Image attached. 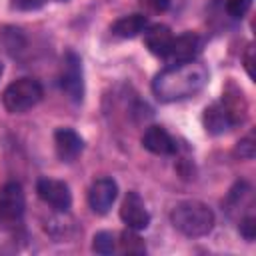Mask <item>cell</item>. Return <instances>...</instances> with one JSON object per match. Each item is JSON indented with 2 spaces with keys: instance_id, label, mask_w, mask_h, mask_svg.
Instances as JSON below:
<instances>
[{
  "instance_id": "cell-18",
  "label": "cell",
  "mask_w": 256,
  "mask_h": 256,
  "mask_svg": "<svg viewBox=\"0 0 256 256\" xmlns=\"http://www.w3.org/2000/svg\"><path fill=\"white\" fill-rule=\"evenodd\" d=\"M240 234H242L246 240H254V236H256V218H254V216H248V218L242 220V224H240Z\"/></svg>"
},
{
  "instance_id": "cell-9",
  "label": "cell",
  "mask_w": 256,
  "mask_h": 256,
  "mask_svg": "<svg viewBox=\"0 0 256 256\" xmlns=\"http://www.w3.org/2000/svg\"><path fill=\"white\" fill-rule=\"evenodd\" d=\"M118 196V186L112 178H98L92 186H90V192H88V202H90V208L96 212V214H106L114 200Z\"/></svg>"
},
{
  "instance_id": "cell-14",
  "label": "cell",
  "mask_w": 256,
  "mask_h": 256,
  "mask_svg": "<svg viewBox=\"0 0 256 256\" xmlns=\"http://www.w3.org/2000/svg\"><path fill=\"white\" fill-rule=\"evenodd\" d=\"M146 26H148V20L144 14H128L118 18L112 24V34L118 38H134L140 32H144Z\"/></svg>"
},
{
  "instance_id": "cell-22",
  "label": "cell",
  "mask_w": 256,
  "mask_h": 256,
  "mask_svg": "<svg viewBox=\"0 0 256 256\" xmlns=\"http://www.w3.org/2000/svg\"><path fill=\"white\" fill-rule=\"evenodd\" d=\"M154 10H166L170 6V0H146Z\"/></svg>"
},
{
  "instance_id": "cell-19",
  "label": "cell",
  "mask_w": 256,
  "mask_h": 256,
  "mask_svg": "<svg viewBox=\"0 0 256 256\" xmlns=\"http://www.w3.org/2000/svg\"><path fill=\"white\" fill-rule=\"evenodd\" d=\"M238 154L242 158H252L254 156V138L252 136H248V138L238 142Z\"/></svg>"
},
{
  "instance_id": "cell-15",
  "label": "cell",
  "mask_w": 256,
  "mask_h": 256,
  "mask_svg": "<svg viewBox=\"0 0 256 256\" xmlns=\"http://www.w3.org/2000/svg\"><path fill=\"white\" fill-rule=\"evenodd\" d=\"M116 248V238L112 232H98L92 238V250L96 254H112Z\"/></svg>"
},
{
  "instance_id": "cell-17",
  "label": "cell",
  "mask_w": 256,
  "mask_h": 256,
  "mask_svg": "<svg viewBox=\"0 0 256 256\" xmlns=\"http://www.w3.org/2000/svg\"><path fill=\"white\" fill-rule=\"evenodd\" d=\"M250 6H252V0H228L226 10L232 18H242Z\"/></svg>"
},
{
  "instance_id": "cell-5",
  "label": "cell",
  "mask_w": 256,
  "mask_h": 256,
  "mask_svg": "<svg viewBox=\"0 0 256 256\" xmlns=\"http://www.w3.org/2000/svg\"><path fill=\"white\" fill-rule=\"evenodd\" d=\"M238 120H242V118L236 114V106L226 104V102H216V104L208 106L202 116L204 128L210 134H222V132L230 130Z\"/></svg>"
},
{
  "instance_id": "cell-23",
  "label": "cell",
  "mask_w": 256,
  "mask_h": 256,
  "mask_svg": "<svg viewBox=\"0 0 256 256\" xmlns=\"http://www.w3.org/2000/svg\"><path fill=\"white\" fill-rule=\"evenodd\" d=\"M0 76H2V64H0Z\"/></svg>"
},
{
  "instance_id": "cell-12",
  "label": "cell",
  "mask_w": 256,
  "mask_h": 256,
  "mask_svg": "<svg viewBox=\"0 0 256 256\" xmlns=\"http://www.w3.org/2000/svg\"><path fill=\"white\" fill-rule=\"evenodd\" d=\"M198 52H200V38L194 32H184L172 40L166 58H172L174 62H186V60H194Z\"/></svg>"
},
{
  "instance_id": "cell-1",
  "label": "cell",
  "mask_w": 256,
  "mask_h": 256,
  "mask_svg": "<svg viewBox=\"0 0 256 256\" xmlns=\"http://www.w3.org/2000/svg\"><path fill=\"white\" fill-rule=\"evenodd\" d=\"M208 82V70L204 64L196 60L174 62L156 74L152 82V90L158 100L174 102L184 100L200 92Z\"/></svg>"
},
{
  "instance_id": "cell-8",
  "label": "cell",
  "mask_w": 256,
  "mask_h": 256,
  "mask_svg": "<svg viewBox=\"0 0 256 256\" xmlns=\"http://www.w3.org/2000/svg\"><path fill=\"white\" fill-rule=\"evenodd\" d=\"M120 218L132 230H144L150 224V214L138 192H128L124 196L120 206Z\"/></svg>"
},
{
  "instance_id": "cell-13",
  "label": "cell",
  "mask_w": 256,
  "mask_h": 256,
  "mask_svg": "<svg viewBox=\"0 0 256 256\" xmlns=\"http://www.w3.org/2000/svg\"><path fill=\"white\" fill-rule=\"evenodd\" d=\"M172 32L168 26H162V24H156V26H150L148 30H144V42L148 46V50L154 54V56H160V58H166L168 52H170V46H172Z\"/></svg>"
},
{
  "instance_id": "cell-3",
  "label": "cell",
  "mask_w": 256,
  "mask_h": 256,
  "mask_svg": "<svg viewBox=\"0 0 256 256\" xmlns=\"http://www.w3.org/2000/svg\"><path fill=\"white\" fill-rule=\"evenodd\" d=\"M40 100H42V86L34 78H18L12 84H8V88L2 94L4 108L12 114L26 112L32 106H36Z\"/></svg>"
},
{
  "instance_id": "cell-11",
  "label": "cell",
  "mask_w": 256,
  "mask_h": 256,
  "mask_svg": "<svg viewBox=\"0 0 256 256\" xmlns=\"http://www.w3.org/2000/svg\"><path fill=\"white\" fill-rule=\"evenodd\" d=\"M142 146L158 156H168L176 152V140L162 128V126H150L146 128L142 136Z\"/></svg>"
},
{
  "instance_id": "cell-20",
  "label": "cell",
  "mask_w": 256,
  "mask_h": 256,
  "mask_svg": "<svg viewBox=\"0 0 256 256\" xmlns=\"http://www.w3.org/2000/svg\"><path fill=\"white\" fill-rule=\"evenodd\" d=\"M46 0H12V6L18 10H38L40 6H44Z\"/></svg>"
},
{
  "instance_id": "cell-16",
  "label": "cell",
  "mask_w": 256,
  "mask_h": 256,
  "mask_svg": "<svg viewBox=\"0 0 256 256\" xmlns=\"http://www.w3.org/2000/svg\"><path fill=\"white\" fill-rule=\"evenodd\" d=\"M120 238H122V240H120L122 252H128V254H144V252H146V246H144L142 238H140L138 234H134L132 228L126 230V232H122Z\"/></svg>"
},
{
  "instance_id": "cell-2",
  "label": "cell",
  "mask_w": 256,
  "mask_h": 256,
  "mask_svg": "<svg viewBox=\"0 0 256 256\" xmlns=\"http://www.w3.org/2000/svg\"><path fill=\"white\" fill-rule=\"evenodd\" d=\"M170 218H172L174 228L190 238L204 236L214 226V212L210 210V206H206L204 202H198V200L180 202L172 210Z\"/></svg>"
},
{
  "instance_id": "cell-7",
  "label": "cell",
  "mask_w": 256,
  "mask_h": 256,
  "mask_svg": "<svg viewBox=\"0 0 256 256\" xmlns=\"http://www.w3.org/2000/svg\"><path fill=\"white\" fill-rule=\"evenodd\" d=\"M36 192L38 196L48 204L52 206L54 210L58 212H66L72 204V196H70V190L68 186L62 182V180H54V178H40L38 184H36Z\"/></svg>"
},
{
  "instance_id": "cell-21",
  "label": "cell",
  "mask_w": 256,
  "mask_h": 256,
  "mask_svg": "<svg viewBox=\"0 0 256 256\" xmlns=\"http://www.w3.org/2000/svg\"><path fill=\"white\" fill-rule=\"evenodd\" d=\"M252 54H254V46H248V50H246V54H244V66H246V72H248V76L250 78H254V58H252Z\"/></svg>"
},
{
  "instance_id": "cell-10",
  "label": "cell",
  "mask_w": 256,
  "mask_h": 256,
  "mask_svg": "<svg viewBox=\"0 0 256 256\" xmlns=\"http://www.w3.org/2000/svg\"><path fill=\"white\" fill-rule=\"evenodd\" d=\"M54 146H56V154L60 160L64 162H72L84 148L82 138L78 136L76 130L72 128H58L54 132Z\"/></svg>"
},
{
  "instance_id": "cell-6",
  "label": "cell",
  "mask_w": 256,
  "mask_h": 256,
  "mask_svg": "<svg viewBox=\"0 0 256 256\" xmlns=\"http://www.w3.org/2000/svg\"><path fill=\"white\" fill-rule=\"evenodd\" d=\"M24 192L18 182H8L0 188V222H16L24 214Z\"/></svg>"
},
{
  "instance_id": "cell-4",
  "label": "cell",
  "mask_w": 256,
  "mask_h": 256,
  "mask_svg": "<svg viewBox=\"0 0 256 256\" xmlns=\"http://www.w3.org/2000/svg\"><path fill=\"white\" fill-rule=\"evenodd\" d=\"M60 86L72 102H82V98H84V76H82V60L76 52H66V56H64Z\"/></svg>"
}]
</instances>
